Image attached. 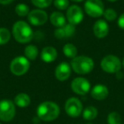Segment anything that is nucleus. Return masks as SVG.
Returning <instances> with one entry per match:
<instances>
[{
	"mask_svg": "<svg viewBox=\"0 0 124 124\" xmlns=\"http://www.w3.org/2000/svg\"><path fill=\"white\" fill-rule=\"evenodd\" d=\"M55 36L57 39H63L66 38V35H65V31L62 28H58L56 31H55Z\"/></svg>",
	"mask_w": 124,
	"mask_h": 124,
	"instance_id": "cd10ccee",
	"label": "nucleus"
},
{
	"mask_svg": "<svg viewBox=\"0 0 124 124\" xmlns=\"http://www.w3.org/2000/svg\"><path fill=\"white\" fill-rule=\"evenodd\" d=\"M71 90L74 93L79 95H85L91 90V85L90 82L87 78L78 77L72 80L71 82Z\"/></svg>",
	"mask_w": 124,
	"mask_h": 124,
	"instance_id": "1a4fd4ad",
	"label": "nucleus"
},
{
	"mask_svg": "<svg viewBox=\"0 0 124 124\" xmlns=\"http://www.w3.org/2000/svg\"><path fill=\"white\" fill-rule=\"evenodd\" d=\"M104 16H105V18L107 20H109V21H113V20H116V17H117V14H116V12L115 11L114 9H112V8H108V9L105 10Z\"/></svg>",
	"mask_w": 124,
	"mask_h": 124,
	"instance_id": "b1692460",
	"label": "nucleus"
},
{
	"mask_svg": "<svg viewBox=\"0 0 124 124\" xmlns=\"http://www.w3.org/2000/svg\"><path fill=\"white\" fill-rule=\"evenodd\" d=\"M41 58L45 62H52L57 58V51L53 46H46L42 50Z\"/></svg>",
	"mask_w": 124,
	"mask_h": 124,
	"instance_id": "2eb2a0df",
	"label": "nucleus"
},
{
	"mask_svg": "<svg viewBox=\"0 0 124 124\" xmlns=\"http://www.w3.org/2000/svg\"><path fill=\"white\" fill-rule=\"evenodd\" d=\"M31 2L35 6L43 8L49 6L52 3V0H31Z\"/></svg>",
	"mask_w": 124,
	"mask_h": 124,
	"instance_id": "a878e982",
	"label": "nucleus"
},
{
	"mask_svg": "<svg viewBox=\"0 0 124 124\" xmlns=\"http://www.w3.org/2000/svg\"><path fill=\"white\" fill-rule=\"evenodd\" d=\"M116 78H123V74H122V73L120 72V71H119V72L116 73Z\"/></svg>",
	"mask_w": 124,
	"mask_h": 124,
	"instance_id": "7c9ffc66",
	"label": "nucleus"
},
{
	"mask_svg": "<svg viewBox=\"0 0 124 124\" xmlns=\"http://www.w3.org/2000/svg\"><path fill=\"white\" fill-rule=\"evenodd\" d=\"M0 124H2V123H0Z\"/></svg>",
	"mask_w": 124,
	"mask_h": 124,
	"instance_id": "f704fd0d",
	"label": "nucleus"
},
{
	"mask_svg": "<svg viewBox=\"0 0 124 124\" xmlns=\"http://www.w3.org/2000/svg\"><path fill=\"white\" fill-rule=\"evenodd\" d=\"M55 7L60 10H65L69 8V0H55L54 2Z\"/></svg>",
	"mask_w": 124,
	"mask_h": 124,
	"instance_id": "393cba45",
	"label": "nucleus"
},
{
	"mask_svg": "<svg viewBox=\"0 0 124 124\" xmlns=\"http://www.w3.org/2000/svg\"><path fill=\"white\" fill-rule=\"evenodd\" d=\"M12 32L15 39L20 43L29 42L33 37L32 30L25 21H17L13 26Z\"/></svg>",
	"mask_w": 124,
	"mask_h": 124,
	"instance_id": "f03ea898",
	"label": "nucleus"
},
{
	"mask_svg": "<svg viewBox=\"0 0 124 124\" xmlns=\"http://www.w3.org/2000/svg\"><path fill=\"white\" fill-rule=\"evenodd\" d=\"M11 2H13V0H0V3L3 5L9 4V3H10Z\"/></svg>",
	"mask_w": 124,
	"mask_h": 124,
	"instance_id": "c756f323",
	"label": "nucleus"
},
{
	"mask_svg": "<svg viewBox=\"0 0 124 124\" xmlns=\"http://www.w3.org/2000/svg\"><path fill=\"white\" fill-rule=\"evenodd\" d=\"M65 110L66 114L71 117H78L83 113V104L79 99L71 97L66 101Z\"/></svg>",
	"mask_w": 124,
	"mask_h": 124,
	"instance_id": "6e6552de",
	"label": "nucleus"
},
{
	"mask_svg": "<svg viewBox=\"0 0 124 124\" xmlns=\"http://www.w3.org/2000/svg\"><path fill=\"white\" fill-rule=\"evenodd\" d=\"M123 68H124V59H123Z\"/></svg>",
	"mask_w": 124,
	"mask_h": 124,
	"instance_id": "72a5a7b5",
	"label": "nucleus"
},
{
	"mask_svg": "<svg viewBox=\"0 0 124 124\" xmlns=\"http://www.w3.org/2000/svg\"><path fill=\"white\" fill-rule=\"evenodd\" d=\"M25 55L27 59L30 60H35L38 55V49L37 46L33 45H29L25 48Z\"/></svg>",
	"mask_w": 124,
	"mask_h": 124,
	"instance_id": "aec40b11",
	"label": "nucleus"
},
{
	"mask_svg": "<svg viewBox=\"0 0 124 124\" xmlns=\"http://www.w3.org/2000/svg\"><path fill=\"white\" fill-rule=\"evenodd\" d=\"M15 116V106L10 100L0 101V120L3 122H10Z\"/></svg>",
	"mask_w": 124,
	"mask_h": 124,
	"instance_id": "423d86ee",
	"label": "nucleus"
},
{
	"mask_svg": "<svg viewBox=\"0 0 124 124\" xmlns=\"http://www.w3.org/2000/svg\"><path fill=\"white\" fill-rule=\"evenodd\" d=\"M66 19L70 24L76 25L81 23L83 19V13L81 8L76 5H71L68 8L66 12Z\"/></svg>",
	"mask_w": 124,
	"mask_h": 124,
	"instance_id": "9d476101",
	"label": "nucleus"
},
{
	"mask_svg": "<svg viewBox=\"0 0 124 124\" xmlns=\"http://www.w3.org/2000/svg\"><path fill=\"white\" fill-rule=\"evenodd\" d=\"M63 52L66 55V57H70V58H74L76 57V54H77V49L76 47L71 43H68L66 44L63 47Z\"/></svg>",
	"mask_w": 124,
	"mask_h": 124,
	"instance_id": "6ab92c4d",
	"label": "nucleus"
},
{
	"mask_svg": "<svg viewBox=\"0 0 124 124\" xmlns=\"http://www.w3.org/2000/svg\"><path fill=\"white\" fill-rule=\"evenodd\" d=\"M117 23H118V25H119V27L121 28V29L124 30V13L119 17Z\"/></svg>",
	"mask_w": 124,
	"mask_h": 124,
	"instance_id": "c85d7f7f",
	"label": "nucleus"
},
{
	"mask_svg": "<svg viewBox=\"0 0 124 124\" xmlns=\"http://www.w3.org/2000/svg\"><path fill=\"white\" fill-rule=\"evenodd\" d=\"M71 73V68L67 62H60L56 67L55 71V78L60 81H66L70 78Z\"/></svg>",
	"mask_w": 124,
	"mask_h": 124,
	"instance_id": "f8f14e48",
	"label": "nucleus"
},
{
	"mask_svg": "<svg viewBox=\"0 0 124 124\" xmlns=\"http://www.w3.org/2000/svg\"><path fill=\"white\" fill-rule=\"evenodd\" d=\"M100 67L105 72L109 74H116L121 70L122 62L117 57L114 55H108L101 60Z\"/></svg>",
	"mask_w": 124,
	"mask_h": 124,
	"instance_id": "20e7f679",
	"label": "nucleus"
},
{
	"mask_svg": "<svg viewBox=\"0 0 124 124\" xmlns=\"http://www.w3.org/2000/svg\"><path fill=\"white\" fill-rule=\"evenodd\" d=\"M63 30L65 31V35H66V37H71L75 32V25H71V24H67L63 27Z\"/></svg>",
	"mask_w": 124,
	"mask_h": 124,
	"instance_id": "bb28decb",
	"label": "nucleus"
},
{
	"mask_svg": "<svg viewBox=\"0 0 124 124\" xmlns=\"http://www.w3.org/2000/svg\"><path fill=\"white\" fill-rule=\"evenodd\" d=\"M94 62L93 59L86 56H78L71 60V68L78 74H89L94 69Z\"/></svg>",
	"mask_w": 124,
	"mask_h": 124,
	"instance_id": "7ed1b4c3",
	"label": "nucleus"
},
{
	"mask_svg": "<svg viewBox=\"0 0 124 124\" xmlns=\"http://www.w3.org/2000/svg\"><path fill=\"white\" fill-rule=\"evenodd\" d=\"M10 39V32L6 28H0V45H4Z\"/></svg>",
	"mask_w": 124,
	"mask_h": 124,
	"instance_id": "5701e85b",
	"label": "nucleus"
},
{
	"mask_svg": "<svg viewBox=\"0 0 124 124\" xmlns=\"http://www.w3.org/2000/svg\"><path fill=\"white\" fill-rule=\"evenodd\" d=\"M84 9L89 16L99 18L104 15V3L101 0H87L84 4Z\"/></svg>",
	"mask_w": 124,
	"mask_h": 124,
	"instance_id": "0eeeda50",
	"label": "nucleus"
},
{
	"mask_svg": "<svg viewBox=\"0 0 124 124\" xmlns=\"http://www.w3.org/2000/svg\"><path fill=\"white\" fill-rule=\"evenodd\" d=\"M108 1H111V2H115V1H116V0H108Z\"/></svg>",
	"mask_w": 124,
	"mask_h": 124,
	"instance_id": "473e14b6",
	"label": "nucleus"
},
{
	"mask_svg": "<svg viewBox=\"0 0 124 124\" xmlns=\"http://www.w3.org/2000/svg\"><path fill=\"white\" fill-rule=\"evenodd\" d=\"M109 26L105 20H99L94 23V34L98 38H104L108 35Z\"/></svg>",
	"mask_w": 124,
	"mask_h": 124,
	"instance_id": "ddd939ff",
	"label": "nucleus"
},
{
	"mask_svg": "<svg viewBox=\"0 0 124 124\" xmlns=\"http://www.w3.org/2000/svg\"><path fill=\"white\" fill-rule=\"evenodd\" d=\"M60 112V106L53 101H44L38 106L37 115L38 118L44 122H51L59 116Z\"/></svg>",
	"mask_w": 124,
	"mask_h": 124,
	"instance_id": "f257e3e1",
	"label": "nucleus"
},
{
	"mask_svg": "<svg viewBox=\"0 0 124 124\" xmlns=\"http://www.w3.org/2000/svg\"><path fill=\"white\" fill-rule=\"evenodd\" d=\"M14 103L17 106H19V107H27L31 104V98L27 94L20 93L15 97Z\"/></svg>",
	"mask_w": 124,
	"mask_h": 124,
	"instance_id": "f3484780",
	"label": "nucleus"
},
{
	"mask_svg": "<svg viewBox=\"0 0 124 124\" xmlns=\"http://www.w3.org/2000/svg\"><path fill=\"white\" fill-rule=\"evenodd\" d=\"M108 124H122V117L120 114L116 111L111 112L107 116Z\"/></svg>",
	"mask_w": 124,
	"mask_h": 124,
	"instance_id": "412c9836",
	"label": "nucleus"
},
{
	"mask_svg": "<svg viewBox=\"0 0 124 124\" xmlns=\"http://www.w3.org/2000/svg\"><path fill=\"white\" fill-rule=\"evenodd\" d=\"M98 116V110L94 106H88L83 111V117L87 121H92Z\"/></svg>",
	"mask_w": 124,
	"mask_h": 124,
	"instance_id": "a211bd4d",
	"label": "nucleus"
},
{
	"mask_svg": "<svg viewBox=\"0 0 124 124\" xmlns=\"http://www.w3.org/2000/svg\"><path fill=\"white\" fill-rule=\"evenodd\" d=\"M50 21L52 25L58 28H62L66 25V18L60 12H54L50 15Z\"/></svg>",
	"mask_w": 124,
	"mask_h": 124,
	"instance_id": "dca6fc26",
	"label": "nucleus"
},
{
	"mask_svg": "<svg viewBox=\"0 0 124 124\" xmlns=\"http://www.w3.org/2000/svg\"><path fill=\"white\" fill-rule=\"evenodd\" d=\"M48 20V15L46 12L42 9H34L31 11L28 15V20L31 25L39 26L46 23Z\"/></svg>",
	"mask_w": 124,
	"mask_h": 124,
	"instance_id": "9b49d317",
	"label": "nucleus"
},
{
	"mask_svg": "<svg viewBox=\"0 0 124 124\" xmlns=\"http://www.w3.org/2000/svg\"><path fill=\"white\" fill-rule=\"evenodd\" d=\"M30 68V62L26 57H16L10 63V71L16 76H21L28 71Z\"/></svg>",
	"mask_w": 124,
	"mask_h": 124,
	"instance_id": "39448f33",
	"label": "nucleus"
},
{
	"mask_svg": "<svg viewBox=\"0 0 124 124\" xmlns=\"http://www.w3.org/2000/svg\"><path fill=\"white\" fill-rule=\"evenodd\" d=\"M15 13L20 17L27 16L29 15V7L25 3H19L16 7H15Z\"/></svg>",
	"mask_w": 124,
	"mask_h": 124,
	"instance_id": "4be33fe9",
	"label": "nucleus"
},
{
	"mask_svg": "<svg viewBox=\"0 0 124 124\" xmlns=\"http://www.w3.org/2000/svg\"><path fill=\"white\" fill-rule=\"evenodd\" d=\"M91 96L92 98L97 101H103L106 99L109 95V90L105 85H97L91 90Z\"/></svg>",
	"mask_w": 124,
	"mask_h": 124,
	"instance_id": "4468645a",
	"label": "nucleus"
},
{
	"mask_svg": "<svg viewBox=\"0 0 124 124\" xmlns=\"http://www.w3.org/2000/svg\"><path fill=\"white\" fill-rule=\"evenodd\" d=\"M71 1H74V2H82L83 0H71Z\"/></svg>",
	"mask_w": 124,
	"mask_h": 124,
	"instance_id": "2f4dec72",
	"label": "nucleus"
}]
</instances>
